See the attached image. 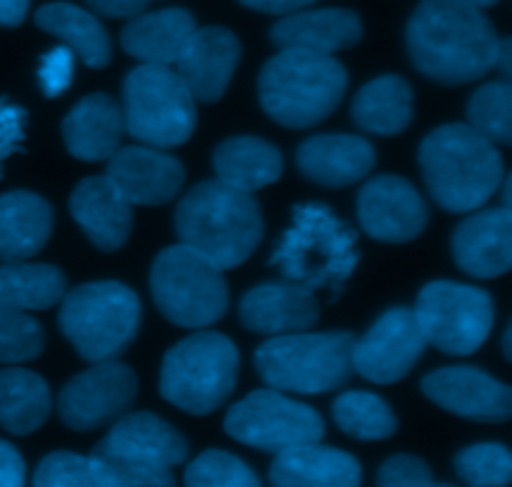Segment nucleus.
<instances>
[{"instance_id": "7c9ffc66", "label": "nucleus", "mask_w": 512, "mask_h": 487, "mask_svg": "<svg viewBox=\"0 0 512 487\" xmlns=\"http://www.w3.org/2000/svg\"><path fill=\"white\" fill-rule=\"evenodd\" d=\"M40 30L63 40L88 68L110 63V40L100 20L88 10L70 3H48L35 13Z\"/></svg>"}, {"instance_id": "0eeeda50", "label": "nucleus", "mask_w": 512, "mask_h": 487, "mask_svg": "<svg viewBox=\"0 0 512 487\" xmlns=\"http://www.w3.org/2000/svg\"><path fill=\"white\" fill-rule=\"evenodd\" d=\"M355 338L350 333H285L273 335L255 353L260 378L275 390L320 395L348 383L353 373Z\"/></svg>"}, {"instance_id": "58836bf2", "label": "nucleus", "mask_w": 512, "mask_h": 487, "mask_svg": "<svg viewBox=\"0 0 512 487\" xmlns=\"http://www.w3.org/2000/svg\"><path fill=\"white\" fill-rule=\"evenodd\" d=\"M185 485L190 487H255L258 475L240 458L225 450H205L185 470Z\"/></svg>"}, {"instance_id": "ddd939ff", "label": "nucleus", "mask_w": 512, "mask_h": 487, "mask_svg": "<svg viewBox=\"0 0 512 487\" xmlns=\"http://www.w3.org/2000/svg\"><path fill=\"white\" fill-rule=\"evenodd\" d=\"M225 433L260 453H283L295 445L320 443L325 423L318 410L270 388L235 403L225 415Z\"/></svg>"}, {"instance_id": "49530a36", "label": "nucleus", "mask_w": 512, "mask_h": 487, "mask_svg": "<svg viewBox=\"0 0 512 487\" xmlns=\"http://www.w3.org/2000/svg\"><path fill=\"white\" fill-rule=\"evenodd\" d=\"M30 0H0V25L5 28H15L28 15Z\"/></svg>"}, {"instance_id": "c9c22d12", "label": "nucleus", "mask_w": 512, "mask_h": 487, "mask_svg": "<svg viewBox=\"0 0 512 487\" xmlns=\"http://www.w3.org/2000/svg\"><path fill=\"white\" fill-rule=\"evenodd\" d=\"M468 120L478 133L493 143L510 145L512 140V88L510 83H488L468 103Z\"/></svg>"}, {"instance_id": "dca6fc26", "label": "nucleus", "mask_w": 512, "mask_h": 487, "mask_svg": "<svg viewBox=\"0 0 512 487\" xmlns=\"http://www.w3.org/2000/svg\"><path fill=\"white\" fill-rule=\"evenodd\" d=\"M360 228L383 243H408L428 225V205L400 175H378L358 195Z\"/></svg>"}, {"instance_id": "a211bd4d", "label": "nucleus", "mask_w": 512, "mask_h": 487, "mask_svg": "<svg viewBox=\"0 0 512 487\" xmlns=\"http://www.w3.org/2000/svg\"><path fill=\"white\" fill-rule=\"evenodd\" d=\"M105 175L130 205H165L185 183L183 163L153 145L118 148L108 158Z\"/></svg>"}, {"instance_id": "f257e3e1", "label": "nucleus", "mask_w": 512, "mask_h": 487, "mask_svg": "<svg viewBox=\"0 0 512 487\" xmlns=\"http://www.w3.org/2000/svg\"><path fill=\"white\" fill-rule=\"evenodd\" d=\"M500 38L468 0H423L408 23L415 68L445 85H463L495 68Z\"/></svg>"}, {"instance_id": "c85d7f7f", "label": "nucleus", "mask_w": 512, "mask_h": 487, "mask_svg": "<svg viewBox=\"0 0 512 487\" xmlns=\"http://www.w3.org/2000/svg\"><path fill=\"white\" fill-rule=\"evenodd\" d=\"M218 180L243 193H258L283 175V155L273 143L255 135H238L220 143L213 153Z\"/></svg>"}, {"instance_id": "09e8293b", "label": "nucleus", "mask_w": 512, "mask_h": 487, "mask_svg": "<svg viewBox=\"0 0 512 487\" xmlns=\"http://www.w3.org/2000/svg\"><path fill=\"white\" fill-rule=\"evenodd\" d=\"M503 350H505V358H512V353H510V328L505 330V338H503Z\"/></svg>"}, {"instance_id": "4c0bfd02", "label": "nucleus", "mask_w": 512, "mask_h": 487, "mask_svg": "<svg viewBox=\"0 0 512 487\" xmlns=\"http://www.w3.org/2000/svg\"><path fill=\"white\" fill-rule=\"evenodd\" d=\"M45 348V333L25 310L0 305V363H28Z\"/></svg>"}, {"instance_id": "bb28decb", "label": "nucleus", "mask_w": 512, "mask_h": 487, "mask_svg": "<svg viewBox=\"0 0 512 487\" xmlns=\"http://www.w3.org/2000/svg\"><path fill=\"white\" fill-rule=\"evenodd\" d=\"M193 13L183 8L155 10V13L133 15L120 33L125 53L143 63L175 65L185 43L195 33Z\"/></svg>"}, {"instance_id": "473e14b6", "label": "nucleus", "mask_w": 512, "mask_h": 487, "mask_svg": "<svg viewBox=\"0 0 512 487\" xmlns=\"http://www.w3.org/2000/svg\"><path fill=\"white\" fill-rule=\"evenodd\" d=\"M65 275L55 265L10 260L0 265V305L25 310H48L65 295Z\"/></svg>"}, {"instance_id": "6ab92c4d", "label": "nucleus", "mask_w": 512, "mask_h": 487, "mask_svg": "<svg viewBox=\"0 0 512 487\" xmlns=\"http://www.w3.org/2000/svg\"><path fill=\"white\" fill-rule=\"evenodd\" d=\"M240 63V40L228 28H195L175 60V70L188 83L195 100L218 103Z\"/></svg>"}, {"instance_id": "72a5a7b5", "label": "nucleus", "mask_w": 512, "mask_h": 487, "mask_svg": "<svg viewBox=\"0 0 512 487\" xmlns=\"http://www.w3.org/2000/svg\"><path fill=\"white\" fill-rule=\"evenodd\" d=\"M333 420L345 435L358 440H388L398 430V418L380 395L350 390L333 403Z\"/></svg>"}, {"instance_id": "9d476101", "label": "nucleus", "mask_w": 512, "mask_h": 487, "mask_svg": "<svg viewBox=\"0 0 512 487\" xmlns=\"http://www.w3.org/2000/svg\"><path fill=\"white\" fill-rule=\"evenodd\" d=\"M125 133L140 143L168 150L188 143L198 125L195 95L170 65L143 63L123 85Z\"/></svg>"}, {"instance_id": "3c124183", "label": "nucleus", "mask_w": 512, "mask_h": 487, "mask_svg": "<svg viewBox=\"0 0 512 487\" xmlns=\"http://www.w3.org/2000/svg\"><path fill=\"white\" fill-rule=\"evenodd\" d=\"M145 3H148V0H145Z\"/></svg>"}, {"instance_id": "f8f14e48", "label": "nucleus", "mask_w": 512, "mask_h": 487, "mask_svg": "<svg viewBox=\"0 0 512 487\" xmlns=\"http://www.w3.org/2000/svg\"><path fill=\"white\" fill-rule=\"evenodd\" d=\"M413 313L425 343L448 355H473L495 323L493 298L485 290L450 280L425 285Z\"/></svg>"}, {"instance_id": "e433bc0d", "label": "nucleus", "mask_w": 512, "mask_h": 487, "mask_svg": "<svg viewBox=\"0 0 512 487\" xmlns=\"http://www.w3.org/2000/svg\"><path fill=\"white\" fill-rule=\"evenodd\" d=\"M455 473L465 485L503 487L512 483L510 450L498 443L465 448L455 455Z\"/></svg>"}, {"instance_id": "a878e982", "label": "nucleus", "mask_w": 512, "mask_h": 487, "mask_svg": "<svg viewBox=\"0 0 512 487\" xmlns=\"http://www.w3.org/2000/svg\"><path fill=\"white\" fill-rule=\"evenodd\" d=\"M125 135L123 108L105 93H90L73 105L63 120L68 153L85 163L108 160Z\"/></svg>"}, {"instance_id": "ea45409f", "label": "nucleus", "mask_w": 512, "mask_h": 487, "mask_svg": "<svg viewBox=\"0 0 512 487\" xmlns=\"http://www.w3.org/2000/svg\"><path fill=\"white\" fill-rule=\"evenodd\" d=\"M433 483L428 463L415 455H393L378 470V485L383 487H430Z\"/></svg>"}, {"instance_id": "5701e85b", "label": "nucleus", "mask_w": 512, "mask_h": 487, "mask_svg": "<svg viewBox=\"0 0 512 487\" xmlns=\"http://www.w3.org/2000/svg\"><path fill=\"white\" fill-rule=\"evenodd\" d=\"M295 163L323 188H348L375 168V148L360 135H313L298 148Z\"/></svg>"}, {"instance_id": "393cba45", "label": "nucleus", "mask_w": 512, "mask_h": 487, "mask_svg": "<svg viewBox=\"0 0 512 487\" xmlns=\"http://www.w3.org/2000/svg\"><path fill=\"white\" fill-rule=\"evenodd\" d=\"M270 483L278 487H355L363 483V468L343 450L303 443L275 453Z\"/></svg>"}, {"instance_id": "4be33fe9", "label": "nucleus", "mask_w": 512, "mask_h": 487, "mask_svg": "<svg viewBox=\"0 0 512 487\" xmlns=\"http://www.w3.org/2000/svg\"><path fill=\"white\" fill-rule=\"evenodd\" d=\"M240 323L260 335H285L310 330L320 320L313 290L295 283H265L240 300Z\"/></svg>"}, {"instance_id": "7ed1b4c3", "label": "nucleus", "mask_w": 512, "mask_h": 487, "mask_svg": "<svg viewBox=\"0 0 512 487\" xmlns=\"http://www.w3.org/2000/svg\"><path fill=\"white\" fill-rule=\"evenodd\" d=\"M175 230L180 243L198 250L220 270H233L255 253L265 225L253 193L230 188L215 178L195 185L180 200Z\"/></svg>"}, {"instance_id": "c756f323", "label": "nucleus", "mask_w": 512, "mask_h": 487, "mask_svg": "<svg viewBox=\"0 0 512 487\" xmlns=\"http://www.w3.org/2000/svg\"><path fill=\"white\" fill-rule=\"evenodd\" d=\"M350 115L365 133H403L413 123V88L400 75H380L355 95Z\"/></svg>"}, {"instance_id": "f03ea898", "label": "nucleus", "mask_w": 512, "mask_h": 487, "mask_svg": "<svg viewBox=\"0 0 512 487\" xmlns=\"http://www.w3.org/2000/svg\"><path fill=\"white\" fill-rule=\"evenodd\" d=\"M418 160L430 195L448 213L480 210L505 178L493 140L465 123L443 125L425 135Z\"/></svg>"}, {"instance_id": "aec40b11", "label": "nucleus", "mask_w": 512, "mask_h": 487, "mask_svg": "<svg viewBox=\"0 0 512 487\" xmlns=\"http://www.w3.org/2000/svg\"><path fill=\"white\" fill-rule=\"evenodd\" d=\"M70 215L90 243L103 253L123 248L133 230V205L108 175H93L75 185L70 195Z\"/></svg>"}, {"instance_id": "39448f33", "label": "nucleus", "mask_w": 512, "mask_h": 487, "mask_svg": "<svg viewBox=\"0 0 512 487\" xmlns=\"http://www.w3.org/2000/svg\"><path fill=\"white\" fill-rule=\"evenodd\" d=\"M348 90V70L333 55L280 50L260 70L258 98L265 113L285 128L323 123Z\"/></svg>"}, {"instance_id": "b1692460", "label": "nucleus", "mask_w": 512, "mask_h": 487, "mask_svg": "<svg viewBox=\"0 0 512 487\" xmlns=\"http://www.w3.org/2000/svg\"><path fill=\"white\" fill-rule=\"evenodd\" d=\"M270 40L280 50H310V53L333 55L353 48L363 40V23L358 13L343 8L295 10L273 25Z\"/></svg>"}, {"instance_id": "a18cd8bd", "label": "nucleus", "mask_w": 512, "mask_h": 487, "mask_svg": "<svg viewBox=\"0 0 512 487\" xmlns=\"http://www.w3.org/2000/svg\"><path fill=\"white\" fill-rule=\"evenodd\" d=\"M248 8L260 10V13H273V15H288L295 10H303L313 5L315 0H240Z\"/></svg>"}, {"instance_id": "de8ad7c7", "label": "nucleus", "mask_w": 512, "mask_h": 487, "mask_svg": "<svg viewBox=\"0 0 512 487\" xmlns=\"http://www.w3.org/2000/svg\"><path fill=\"white\" fill-rule=\"evenodd\" d=\"M510 55H512V45H510V38H503L498 45V58H495V65L500 68V73H503V78L508 80L512 75V68H510Z\"/></svg>"}, {"instance_id": "f3484780", "label": "nucleus", "mask_w": 512, "mask_h": 487, "mask_svg": "<svg viewBox=\"0 0 512 487\" xmlns=\"http://www.w3.org/2000/svg\"><path fill=\"white\" fill-rule=\"evenodd\" d=\"M425 398L448 413L475 423H505L512 415V390L478 368H443L423 378Z\"/></svg>"}, {"instance_id": "6e6552de", "label": "nucleus", "mask_w": 512, "mask_h": 487, "mask_svg": "<svg viewBox=\"0 0 512 487\" xmlns=\"http://www.w3.org/2000/svg\"><path fill=\"white\" fill-rule=\"evenodd\" d=\"M240 355L220 333H193L170 348L160 368V395L190 415L223 408L238 383Z\"/></svg>"}, {"instance_id": "4468645a", "label": "nucleus", "mask_w": 512, "mask_h": 487, "mask_svg": "<svg viewBox=\"0 0 512 487\" xmlns=\"http://www.w3.org/2000/svg\"><path fill=\"white\" fill-rule=\"evenodd\" d=\"M138 398V378L123 363L100 360L85 373L75 375L58 395V415L65 428L90 433L128 413Z\"/></svg>"}, {"instance_id": "37998d69", "label": "nucleus", "mask_w": 512, "mask_h": 487, "mask_svg": "<svg viewBox=\"0 0 512 487\" xmlns=\"http://www.w3.org/2000/svg\"><path fill=\"white\" fill-rule=\"evenodd\" d=\"M25 485V460L10 443L0 440V487Z\"/></svg>"}, {"instance_id": "2eb2a0df", "label": "nucleus", "mask_w": 512, "mask_h": 487, "mask_svg": "<svg viewBox=\"0 0 512 487\" xmlns=\"http://www.w3.org/2000/svg\"><path fill=\"white\" fill-rule=\"evenodd\" d=\"M425 338L415 313L410 308H390L380 315L373 328L353 343L350 363L360 378L378 385L403 380L420 355L425 353Z\"/></svg>"}, {"instance_id": "1a4fd4ad", "label": "nucleus", "mask_w": 512, "mask_h": 487, "mask_svg": "<svg viewBox=\"0 0 512 487\" xmlns=\"http://www.w3.org/2000/svg\"><path fill=\"white\" fill-rule=\"evenodd\" d=\"M93 458L110 470L115 487H168L175 485V465L188 460V440L158 415L123 413Z\"/></svg>"}, {"instance_id": "cd10ccee", "label": "nucleus", "mask_w": 512, "mask_h": 487, "mask_svg": "<svg viewBox=\"0 0 512 487\" xmlns=\"http://www.w3.org/2000/svg\"><path fill=\"white\" fill-rule=\"evenodd\" d=\"M53 233V208L40 195L13 190L0 195V260H28Z\"/></svg>"}, {"instance_id": "412c9836", "label": "nucleus", "mask_w": 512, "mask_h": 487, "mask_svg": "<svg viewBox=\"0 0 512 487\" xmlns=\"http://www.w3.org/2000/svg\"><path fill=\"white\" fill-rule=\"evenodd\" d=\"M453 258L473 278H498L512 265L510 208L480 210L458 225L453 235Z\"/></svg>"}, {"instance_id": "423d86ee", "label": "nucleus", "mask_w": 512, "mask_h": 487, "mask_svg": "<svg viewBox=\"0 0 512 487\" xmlns=\"http://www.w3.org/2000/svg\"><path fill=\"white\" fill-rule=\"evenodd\" d=\"M58 325L83 360H113L138 335L140 300L115 280L78 285L70 293L65 290Z\"/></svg>"}, {"instance_id": "c03bdc74", "label": "nucleus", "mask_w": 512, "mask_h": 487, "mask_svg": "<svg viewBox=\"0 0 512 487\" xmlns=\"http://www.w3.org/2000/svg\"><path fill=\"white\" fill-rule=\"evenodd\" d=\"M85 3L105 18H133L145 8V0H85Z\"/></svg>"}, {"instance_id": "9b49d317", "label": "nucleus", "mask_w": 512, "mask_h": 487, "mask_svg": "<svg viewBox=\"0 0 512 487\" xmlns=\"http://www.w3.org/2000/svg\"><path fill=\"white\" fill-rule=\"evenodd\" d=\"M150 290L163 318L180 328L203 330L228 310L223 270L183 243L158 253L150 270Z\"/></svg>"}, {"instance_id": "79ce46f5", "label": "nucleus", "mask_w": 512, "mask_h": 487, "mask_svg": "<svg viewBox=\"0 0 512 487\" xmlns=\"http://www.w3.org/2000/svg\"><path fill=\"white\" fill-rule=\"evenodd\" d=\"M25 138V110L0 98V168L8 155L18 153ZM3 175V173H0Z\"/></svg>"}, {"instance_id": "8fccbe9b", "label": "nucleus", "mask_w": 512, "mask_h": 487, "mask_svg": "<svg viewBox=\"0 0 512 487\" xmlns=\"http://www.w3.org/2000/svg\"><path fill=\"white\" fill-rule=\"evenodd\" d=\"M468 3L478 5V8H488V5H495V3H498V0H468Z\"/></svg>"}, {"instance_id": "f704fd0d", "label": "nucleus", "mask_w": 512, "mask_h": 487, "mask_svg": "<svg viewBox=\"0 0 512 487\" xmlns=\"http://www.w3.org/2000/svg\"><path fill=\"white\" fill-rule=\"evenodd\" d=\"M33 483L38 487H115L113 475L98 458H85L65 450L40 460Z\"/></svg>"}, {"instance_id": "20e7f679", "label": "nucleus", "mask_w": 512, "mask_h": 487, "mask_svg": "<svg viewBox=\"0 0 512 487\" xmlns=\"http://www.w3.org/2000/svg\"><path fill=\"white\" fill-rule=\"evenodd\" d=\"M358 263V233L323 203L295 205L293 223L270 255L283 280L313 293L330 290V300L340 298Z\"/></svg>"}, {"instance_id": "2f4dec72", "label": "nucleus", "mask_w": 512, "mask_h": 487, "mask_svg": "<svg viewBox=\"0 0 512 487\" xmlns=\"http://www.w3.org/2000/svg\"><path fill=\"white\" fill-rule=\"evenodd\" d=\"M50 390L38 373L23 368L0 370V428L30 435L48 420Z\"/></svg>"}, {"instance_id": "a19ab883", "label": "nucleus", "mask_w": 512, "mask_h": 487, "mask_svg": "<svg viewBox=\"0 0 512 487\" xmlns=\"http://www.w3.org/2000/svg\"><path fill=\"white\" fill-rule=\"evenodd\" d=\"M75 75V53L68 48V45H60V48H53L45 53V58L40 60L38 80L40 88L48 98H58L65 90L70 88Z\"/></svg>"}]
</instances>
